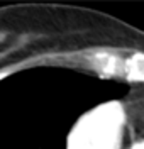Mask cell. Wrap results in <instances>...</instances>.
<instances>
[{
	"instance_id": "6da1fadb",
	"label": "cell",
	"mask_w": 144,
	"mask_h": 149,
	"mask_svg": "<svg viewBox=\"0 0 144 149\" xmlns=\"http://www.w3.org/2000/svg\"><path fill=\"white\" fill-rule=\"evenodd\" d=\"M85 65L90 68H97L98 71L110 73L115 76H125V78H136L144 80V56H119L112 54H95L88 56Z\"/></svg>"
}]
</instances>
